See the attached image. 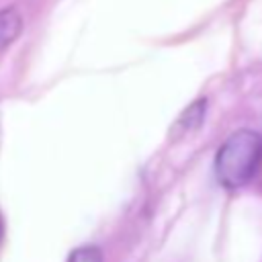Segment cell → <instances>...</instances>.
I'll use <instances>...</instances> for the list:
<instances>
[{
	"label": "cell",
	"mask_w": 262,
	"mask_h": 262,
	"mask_svg": "<svg viewBox=\"0 0 262 262\" xmlns=\"http://www.w3.org/2000/svg\"><path fill=\"white\" fill-rule=\"evenodd\" d=\"M0 237H2V221H0Z\"/></svg>",
	"instance_id": "obj_5"
},
{
	"label": "cell",
	"mask_w": 262,
	"mask_h": 262,
	"mask_svg": "<svg viewBox=\"0 0 262 262\" xmlns=\"http://www.w3.org/2000/svg\"><path fill=\"white\" fill-rule=\"evenodd\" d=\"M68 262H102V252L96 246H80L70 254Z\"/></svg>",
	"instance_id": "obj_4"
},
{
	"label": "cell",
	"mask_w": 262,
	"mask_h": 262,
	"mask_svg": "<svg viewBox=\"0 0 262 262\" xmlns=\"http://www.w3.org/2000/svg\"><path fill=\"white\" fill-rule=\"evenodd\" d=\"M23 18L16 8H2L0 10V51H4L8 45L14 43V39L20 35Z\"/></svg>",
	"instance_id": "obj_2"
},
{
	"label": "cell",
	"mask_w": 262,
	"mask_h": 262,
	"mask_svg": "<svg viewBox=\"0 0 262 262\" xmlns=\"http://www.w3.org/2000/svg\"><path fill=\"white\" fill-rule=\"evenodd\" d=\"M205 111H207V100L199 98L194 100L188 108H184V113L180 115V119L176 121V131L186 133V131H194L201 127L203 119H205Z\"/></svg>",
	"instance_id": "obj_3"
},
{
	"label": "cell",
	"mask_w": 262,
	"mask_h": 262,
	"mask_svg": "<svg viewBox=\"0 0 262 262\" xmlns=\"http://www.w3.org/2000/svg\"><path fill=\"white\" fill-rule=\"evenodd\" d=\"M262 162V137L250 129L231 133L215 156V174L225 188H239L252 180Z\"/></svg>",
	"instance_id": "obj_1"
}]
</instances>
